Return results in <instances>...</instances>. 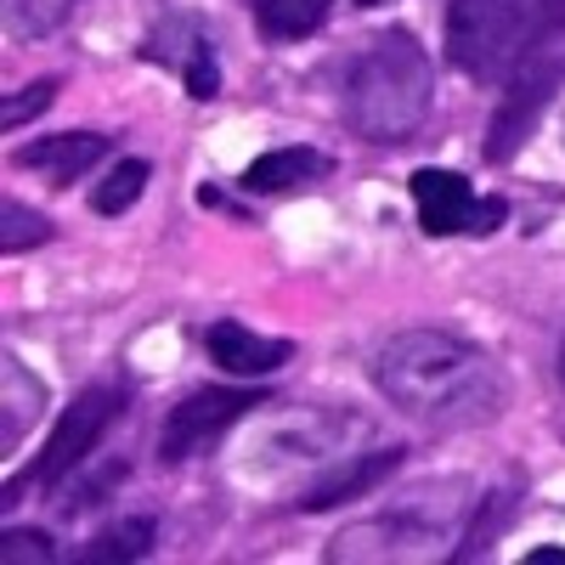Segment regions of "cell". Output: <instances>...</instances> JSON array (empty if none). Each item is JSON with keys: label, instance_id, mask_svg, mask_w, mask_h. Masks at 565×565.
I'll return each instance as SVG.
<instances>
[{"label": "cell", "instance_id": "6da1fadb", "mask_svg": "<svg viewBox=\"0 0 565 565\" xmlns=\"http://www.w3.org/2000/svg\"><path fill=\"white\" fill-rule=\"evenodd\" d=\"M373 391L424 430H487L509 407V380L476 340L407 328L373 351Z\"/></svg>", "mask_w": 565, "mask_h": 565}, {"label": "cell", "instance_id": "7a4b0ae2", "mask_svg": "<svg viewBox=\"0 0 565 565\" xmlns=\"http://www.w3.org/2000/svg\"><path fill=\"white\" fill-rule=\"evenodd\" d=\"M430 108H436V68L413 29L373 34L351 57L345 85H340V114L362 141L402 148V141L424 130Z\"/></svg>", "mask_w": 565, "mask_h": 565}, {"label": "cell", "instance_id": "3957f363", "mask_svg": "<svg viewBox=\"0 0 565 565\" xmlns=\"http://www.w3.org/2000/svg\"><path fill=\"white\" fill-rule=\"evenodd\" d=\"M125 385H90L68 402V413L57 418V430L45 436V447L34 452V463L23 469V476L7 481V509L23 498V492H63L79 469L90 463V452L103 447V436L114 430V424L125 418Z\"/></svg>", "mask_w": 565, "mask_h": 565}, {"label": "cell", "instance_id": "277c9868", "mask_svg": "<svg viewBox=\"0 0 565 565\" xmlns=\"http://www.w3.org/2000/svg\"><path fill=\"white\" fill-rule=\"evenodd\" d=\"M532 45V0H447V63L463 79H503Z\"/></svg>", "mask_w": 565, "mask_h": 565}, {"label": "cell", "instance_id": "5b68a950", "mask_svg": "<svg viewBox=\"0 0 565 565\" xmlns=\"http://www.w3.org/2000/svg\"><path fill=\"white\" fill-rule=\"evenodd\" d=\"M436 487H441V481H436ZM436 487H424V492L391 503L385 514L351 521L322 554L334 559V565H340V559H345V565H356V559H430V548L452 537V514H458V503H463V498H452V503H436V509H430Z\"/></svg>", "mask_w": 565, "mask_h": 565}, {"label": "cell", "instance_id": "8992f818", "mask_svg": "<svg viewBox=\"0 0 565 565\" xmlns=\"http://www.w3.org/2000/svg\"><path fill=\"white\" fill-rule=\"evenodd\" d=\"M565 90V52L559 45H532V52L514 63L509 74V90H503V103L487 125V159L492 164H509L514 153L532 141L537 119L554 108V97Z\"/></svg>", "mask_w": 565, "mask_h": 565}, {"label": "cell", "instance_id": "52a82bcc", "mask_svg": "<svg viewBox=\"0 0 565 565\" xmlns=\"http://www.w3.org/2000/svg\"><path fill=\"white\" fill-rule=\"evenodd\" d=\"M413 204H418V226L430 238H492V232L509 221V199L498 193H476L469 175L424 164L413 170Z\"/></svg>", "mask_w": 565, "mask_h": 565}, {"label": "cell", "instance_id": "ba28073f", "mask_svg": "<svg viewBox=\"0 0 565 565\" xmlns=\"http://www.w3.org/2000/svg\"><path fill=\"white\" fill-rule=\"evenodd\" d=\"M141 57L170 68L186 97L193 103H215L221 97V57H215V40H210V23L186 7H159V18L141 34Z\"/></svg>", "mask_w": 565, "mask_h": 565}, {"label": "cell", "instance_id": "9c48e42d", "mask_svg": "<svg viewBox=\"0 0 565 565\" xmlns=\"http://www.w3.org/2000/svg\"><path fill=\"white\" fill-rule=\"evenodd\" d=\"M255 407H266L260 391H232V385H204L193 396H181L164 413V424H159V458L164 463H186V458L210 452L232 424H244Z\"/></svg>", "mask_w": 565, "mask_h": 565}, {"label": "cell", "instance_id": "30bf717a", "mask_svg": "<svg viewBox=\"0 0 565 565\" xmlns=\"http://www.w3.org/2000/svg\"><path fill=\"white\" fill-rule=\"evenodd\" d=\"M402 463H407V447H362V452H345V458H334V463H328L322 476L295 498V509L322 514V509L356 503V498H367L380 481H391Z\"/></svg>", "mask_w": 565, "mask_h": 565}, {"label": "cell", "instance_id": "8fae6325", "mask_svg": "<svg viewBox=\"0 0 565 565\" xmlns=\"http://www.w3.org/2000/svg\"><path fill=\"white\" fill-rule=\"evenodd\" d=\"M204 351L221 373H238V380H266L282 362H295V340L282 334H260V328L238 322V317H221L204 328Z\"/></svg>", "mask_w": 565, "mask_h": 565}, {"label": "cell", "instance_id": "7c38bea8", "mask_svg": "<svg viewBox=\"0 0 565 565\" xmlns=\"http://www.w3.org/2000/svg\"><path fill=\"white\" fill-rule=\"evenodd\" d=\"M108 153H114V136H103V130H57V136H40L29 148H18L12 164L40 175V181H52V186H68L85 170H97Z\"/></svg>", "mask_w": 565, "mask_h": 565}, {"label": "cell", "instance_id": "4fadbf2b", "mask_svg": "<svg viewBox=\"0 0 565 565\" xmlns=\"http://www.w3.org/2000/svg\"><path fill=\"white\" fill-rule=\"evenodd\" d=\"M328 175H334V159L317 148H271V153L244 164L238 186L255 199H277V193H306V186H317Z\"/></svg>", "mask_w": 565, "mask_h": 565}, {"label": "cell", "instance_id": "5bb4252c", "mask_svg": "<svg viewBox=\"0 0 565 565\" xmlns=\"http://www.w3.org/2000/svg\"><path fill=\"white\" fill-rule=\"evenodd\" d=\"M45 413V385H40V373L23 367L12 351L0 356V447L18 452V441L40 424Z\"/></svg>", "mask_w": 565, "mask_h": 565}, {"label": "cell", "instance_id": "9a60e30c", "mask_svg": "<svg viewBox=\"0 0 565 565\" xmlns=\"http://www.w3.org/2000/svg\"><path fill=\"white\" fill-rule=\"evenodd\" d=\"M521 492H526V481H521V476H509V481H498L487 498H476V514H469L463 543L452 548V559H487L492 543H498L503 526H509V514L521 509Z\"/></svg>", "mask_w": 565, "mask_h": 565}, {"label": "cell", "instance_id": "2e32d148", "mask_svg": "<svg viewBox=\"0 0 565 565\" xmlns=\"http://www.w3.org/2000/svg\"><path fill=\"white\" fill-rule=\"evenodd\" d=\"M249 12H255L260 40L289 45V40L317 34L328 23V12H334V0H249Z\"/></svg>", "mask_w": 565, "mask_h": 565}, {"label": "cell", "instance_id": "e0dca14e", "mask_svg": "<svg viewBox=\"0 0 565 565\" xmlns=\"http://www.w3.org/2000/svg\"><path fill=\"white\" fill-rule=\"evenodd\" d=\"M159 543V521L153 514H130V521H114L108 532H97L85 548H79V559L85 565H103V559H141Z\"/></svg>", "mask_w": 565, "mask_h": 565}, {"label": "cell", "instance_id": "ac0fdd59", "mask_svg": "<svg viewBox=\"0 0 565 565\" xmlns=\"http://www.w3.org/2000/svg\"><path fill=\"white\" fill-rule=\"evenodd\" d=\"M148 175H153L148 159H119V164L108 170V181L90 193V210H97V215H125L141 193H148Z\"/></svg>", "mask_w": 565, "mask_h": 565}, {"label": "cell", "instance_id": "d6986e66", "mask_svg": "<svg viewBox=\"0 0 565 565\" xmlns=\"http://www.w3.org/2000/svg\"><path fill=\"white\" fill-rule=\"evenodd\" d=\"M52 238H57V226L45 221L40 210H29V204H18V199L0 204V249H7V255L40 249V244H52Z\"/></svg>", "mask_w": 565, "mask_h": 565}, {"label": "cell", "instance_id": "ffe728a7", "mask_svg": "<svg viewBox=\"0 0 565 565\" xmlns=\"http://www.w3.org/2000/svg\"><path fill=\"white\" fill-rule=\"evenodd\" d=\"M74 0H7V29L18 40H40V34H52L63 18H68Z\"/></svg>", "mask_w": 565, "mask_h": 565}, {"label": "cell", "instance_id": "44dd1931", "mask_svg": "<svg viewBox=\"0 0 565 565\" xmlns=\"http://www.w3.org/2000/svg\"><path fill=\"white\" fill-rule=\"evenodd\" d=\"M52 103H57V79H34V85H23V90H7V103H0V125L18 130V125L40 119Z\"/></svg>", "mask_w": 565, "mask_h": 565}, {"label": "cell", "instance_id": "7402d4cb", "mask_svg": "<svg viewBox=\"0 0 565 565\" xmlns=\"http://www.w3.org/2000/svg\"><path fill=\"white\" fill-rule=\"evenodd\" d=\"M0 559H7V565H40V559H57V548H52V537H45V532L7 526V532H0Z\"/></svg>", "mask_w": 565, "mask_h": 565}, {"label": "cell", "instance_id": "603a6c76", "mask_svg": "<svg viewBox=\"0 0 565 565\" xmlns=\"http://www.w3.org/2000/svg\"><path fill=\"white\" fill-rule=\"evenodd\" d=\"M559 40H565V0H532V45H559Z\"/></svg>", "mask_w": 565, "mask_h": 565}, {"label": "cell", "instance_id": "cb8c5ba5", "mask_svg": "<svg viewBox=\"0 0 565 565\" xmlns=\"http://www.w3.org/2000/svg\"><path fill=\"white\" fill-rule=\"evenodd\" d=\"M526 565H565V543H543V548H532Z\"/></svg>", "mask_w": 565, "mask_h": 565}, {"label": "cell", "instance_id": "d4e9b609", "mask_svg": "<svg viewBox=\"0 0 565 565\" xmlns=\"http://www.w3.org/2000/svg\"><path fill=\"white\" fill-rule=\"evenodd\" d=\"M554 380H559V391H565V334H559V351H554Z\"/></svg>", "mask_w": 565, "mask_h": 565}, {"label": "cell", "instance_id": "484cf974", "mask_svg": "<svg viewBox=\"0 0 565 565\" xmlns=\"http://www.w3.org/2000/svg\"><path fill=\"white\" fill-rule=\"evenodd\" d=\"M351 7H362V12H367V7H385V0H351Z\"/></svg>", "mask_w": 565, "mask_h": 565}]
</instances>
